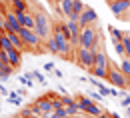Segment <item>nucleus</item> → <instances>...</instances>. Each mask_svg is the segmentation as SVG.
<instances>
[{
  "label": "nucleus",
  "instance_id": "nucleus-1",
  "mask_svg": "<svg viewBox=\"0 0 130 118\" xmlns=\"http://www.w3.org/2000/svg\"><path fill=\"white\" fill-rule=\"evenodd\" d=\"M102 44V36L94 26H84L80 32V46L82 48H92V50H98Z\"/></svg>",
  "mask_w": 130,
  "mask_h": 118
},
{
  "label": "nucleus",
  "instance_id": "nucleus-2",
  "mask_svg": "<svg viewBox=\"0 0 130 118\" xmlns=\"http://www.w3.org/2000/svg\"><path fill=\"white\" fill-rule=\"evenodd\" d=\"M34 20H36V26H34V32L38 34L42 40H46L52 36V30H54V26H52V22H50V18L46 12H42V10H34Z\"/></svg>",
  "mask_w": 130,
  "mask_h": 118
},
{
  "label": "nucleus",
  "instance_id": "nucleus-3",
  "mask_svg": "<svg viewBox=\"0 0 130 118\" xmlns=\"http://www.w3.org/2000/svg\"><path fill=\"white\" fill-rule=\"evenodd\" d=\"M76 102H78V106H80L82 112L88 114V116H92V118H98L102 112H104L100 106H96V100H92L90 96H78Z\"/></svg>",
  "mask_w": 130,
  "mask_h": 118
},
{
  "label": "nucleus",
  "instance_id": "nucleus-4",
  "mask_svg": "<svg viewBox=\"0 0 130 118\" xmlns=\"http://www.w3.org/2000/svg\"><path fill=\"white\" fill-rule=\"evenodd\" d=\"M108 82L112 86H116V88H126V86H128V76L120 70V66H110Z\"/></svg>",
  "mask_w": 130,
  "mask_h": 118
},
{
  "label": "nucleus",
  "instance_id": "nucleus-5",
  "mask_svg": "<svg viewBox=\"0 0 130 118\" xmlns=\"http://www.w3.org/2000/svg\"><path fill=\"white\" fill-rule=\"evenodd\" d=\"M20 38H22V40H24V44H26V48H38V46H40V44H42V38H40V36H38V34L34 32L32 28H24V26H22V28H20Z\"/></svg>",
  "mask_w": 130,
  "mask_h": 118
},
{
  "label": "nucleus",
  "instance_id": "nucleus-6",
  "mask_svg": "<svg viewBox=\"0 0 130 118\" xmlns=\"http://www.w3.org/2000/svg\"><path fill=\"white\" fill-rule=\"evenodd\" d=\"M76 62H78V64H80L82 68H88V70H90V68L94 66V50H92V48H78V50H76Z\"/></svg>",
  "mask_w": 130,
  "mask_h": 118
},
{
  "label": "nucleus",
  "instance_id": "nucleus-7",
  "mask_svg": "<svg viewBox=\"0 0 130 118\" xmlns=\"http://www.w3.org/2000/svg\"><path fill=\"white\" fill-rule=\"evenodd\" d=\"M130 8V0H116V2H110V12H112L116 18H124L126 12Z\"/></svg>",
  "mask_w": 130,
  "mask_h": 118
},
{
  "label": "nucleus",
  "instance_id": "nucleus-8",
  "mask_svg": "<svg viewBox=\"0 0 130 118\" xmlns=\"http://www.w3.org/2000/svg\"><path fill=\"white\" fill-rule=\"evenodd\" d=\"M4 22H6V32H8V30L20 32V28H22V24L18 22V16H16L14 10H6V12H4Z\"/></svg>",
  "mask_w": 130,
  "mask_h": 118
},
{
  "label": "nucleus",
  "instance_id": "nucleus-9",
  "mask_svg": "<svg viewBox=\"0 0 130 118\" xmlns=\"http://www.w3.org/2000/svg\"><path fill=\"white\" fill-rule=\"evenodd\" d=\"M96 20H98V14L94 12V8H90V6H86L84 12L80 14V18H78V22H80L82 28H84V26H94Z\"/></svg>",
  "mask_w": 130,
  "mask_h": 118
},
{
  "label": "nucleus",
  "instance_id": "nucleus-10",
  "mask_svg": "<svg viewBox=\"0 0 130 118\" xmlns=\"http://www.w3.org/2000/svg\"><path fill=\"white\" fill-rule=\"evenodd\" d=\"M34 104L40 108V112H42V116L48 118L52 112H54V106H52V100H48L46 96H40V98H36L34 100Z\"/></svg>",
  "mask_w": 130,
  "mask_h": 118
},
{
  "label": "nucleus",
  "instance_id": "nucleus-11",
  "mask_svg": "<svg viewBox=\"0 0 130 118\" xmlns=\"http://www.w3.org/2000/svg\"><path fill=\"white\" fill-rule=\"evenodd\" d=\"M6 56H8V62L14 68H20V64H22V50L10 48V50H6Z\"/></svg>",
  "mask_w": 130,
  "mask_h": 118
},
{
  "label": "nucleus",
  "instance_id": "nucleus-12",
  "mask_svg": "<svg viewBox=\"0 0 130 118\" xmlns=\"http://www.w3.org/2000/svg\"><path fill=\"white\" fill-rule=\"evenodd\" d=\"M6 34H8V38H10V42H12V46H14V48H18V50H24V48H26L24 40L20 38V34H18V32H12V30H8Z\"/></svg>",
  "mask_w": 130,
  "mask_h": 118
},
{
  "label": "nucleus",
  "instance_id": "nucleus-13",
  "mask_svg": "<svg viewBox=\"0 0 130 118\" xmlns=\"http://www.w3.org/2000/svg\"><path fill=\"white\" fill-rule=\"evenodd\" d=\"M90 72L98 76L100 80H108V72H110V66H92L90 68Z\"/></svg>",
  "mask_w": 130,
  "mask_h": 118
},
{
  "label": "nucleus",
  "instance_id": "nucleus-14",
  "mask_svg": "<svg viewBox=\"0 0 130 118\" xmlns=\"http://www.w3.org/2000/svg\"><path fill=\"white\" fill-rule=\"evenodd\" d=\"M94 66H110L108 56L102 50H94Z\"/></svg>",
  "mask_w": 130,
  "mask_h": 118
},
{
  "label": "nucleus",
  "instance_id": "nucleus-15",
  "mask_svg": "<svg viewBox=\"0 0 130 118\" xmlns=\"http://www.w3.org/2000/svg\"><path fill=\"white\" fill-rule=\"evenodd\" d=\"M58 6H60V12H62V16H70L72 14V6H74V0H62V2H56Z\"/></svg>",
  "mask_w": 130,
  "mask_h": 118
},
{
  "label": "nucleus",
  "instance_id": "nucleus-16",
  "mask_svg": "<svg viewBox=\"0 0 130 118\" xmlns=\"http://www.w3.org/2000/svg\"><path fill=\"white\" fill-rule=\"evenodd\" d=\"M84 8H86V6L82 4V0H74V6H72V14H70L68 18H72V20H78V18H80V14L84 12Z\"/></svg>",
  "mask_w": 130,
  "mask_h": 118
},
{
  "label": "nucleus",
  "instance_id": "nucleus-17",
  "mask_svg": "<svg viewBox=\"0 0 130 118\" xmlns=\"http://www.w3.org/2000/svg\"><path fill=\"white\" fill-rule=\"evenodd\" d=\"M44 48H46V52H50V54H58V42H56V38L54 36H50V38H46L44 40Z\"/></svg>",
  "mask_w": 130,
  "mask_h": 118
},
{
  "label": "nucleus",
  "instance_id": "nucleus-18",
  "mask_svg": "<svg viewBox=\"0 0 130 118\" xmlns=\"http://www.w3.org/2000/svg\"><path fill=\"white\" fill-rule=\"evenodd\" d=\"M12 10L14 12H28L30 8H28V0H16V2H12Z\"/></svg>",
  "mask_w": 130,
  "mask_h": 118
},
{
  "label": "nucleus",
  "instance_id": "nucleus-19",
  "mask_svg": "<svg viewBox=\"0 0 130 118\" xmlns=\"http://www.w3.org/2000/svg\"><path fill=\"white\" fill-rule=\"evenodd\" d=\"M0 48H2V50H10V48H14L6 32H0Z\"/></svg>",
  "mask_w": 130,
  "mask_h": 118
},
{
  "label": "nucleus",
  "instance_id": "nucleus-20",
  "mask_svg": "<svg viewBox=\"0 0 130 118\" xmlns=\"http://www.w3.org/2000/svg\"><path fill=\"white\" fill-rule=\"evenodd\" d=\"M26 76H28L30 80H38V82H40L42 86L46 84V78H44V76H42V72H38V70H32V72H28Z\"/></svg>",
  "mask_w": 130,
  "mask_h": 118
},
{
  "label": "nucleus",
  "instance_id": "nucleus-21",
  "mask_svg": "<svg viewBox=\"0 0 130 118\" xmlns=\"http://www.w3.org/2000/svg\"><path fill=\"white\" fill-rule=\"evenodd\" d=\"M122 44H124V56L130 58V34L128 32H124V36H122Z\"/></svg>",
  "mask_w": 130,
  "mask_h": 118
},
{
  "label": "nucleus",
  "instance_id": "nucleus-22",
  "mask_svg": "<svg viewBox=\"0 0 130 118\" xmlns=\"http://www.w3.org/2000/svg\"><path fill=\"white\" fill-rule=\"evenodd\" d=\"M112 46H114V50H116V54L120 58H124V44H122V40H114Z\"/></svg>",
  "mask_w": 130,
  "mask_h": 118
},
{
  "label": "nucleus",
  "instance_id": "nucleus-23",
  "mask_svg": "<svg viewBox=\"0 0 130 118\" xmlns=\"http://www.w3.org/2000/svg\"><path fill=\"white\" fill-rule=\"evenodd\" d=\"M120 70L130 78V58H126V56L122 58V62H120Z\"/></svg>",
  "mask_w": 130,
  "mask_h": 118
},
{
  "label": "nucleus",
  "instance_id": "nucleus-24",
  "mask_svg": "<svg viewBox=\"0 0 130 118\" xmlns=\"http://www.w3.org/2000/svg\"><path fill=\"white\" fill-rule=\"evenodd\" d=\"M108 30H110L112 40H122V36H124V32H122V30H118V28H114V26H110Z\"/></svg>",
  "mask_w": 130,
  "mask_h": 118
},
{
  "label": "nucleus",
  "instance_id": "nucleus-25",
  "mask_svg": "<svg viewBox=\"0 0 130 118\" xmlns=\"http://www.w3.org/2000/svg\"><path fill=\"white\" fill-rule=\"evenodd\" d=\"M20 118H36V116H34L32 108H30V106H26V108H24V110L20 112Z\"/></svg>",
  "mask_w": 130,
  "mask_h": 118
},
{
  "label": "nucleus",
  "instance_id": "nucleus-26",
  "mask_svg": "<svg viewBox=\"0 0 130 118\" xmlns=\"http://www.w3.org/2000/svg\"><path fill=\"white\" fill-rule=\"evenodd\" d=\"M18 80H20V84L28 86V88H32V86H34V80H30L28 76H18Z\"/></svg>",
  "mask_w": 130,
  "mask_h": 118
},
{
  "label": "nucleus",
  "instance_id": "nucleus-27",
  "mask_svg": "<svg viewBox=\"0 0 130 118\" xmlns=\"http://www.w3.org/2000/svg\"><path fill=\"white\" fill-rule=\"evenodd\" d=\"M10 76H12V74H10V72H6V70H4V68L0 66V80H4V82H6V80H8V78H10Z\"/></svg>",
  "mask_w": 130,
  "mask_h": 118
},
{
  "label": "nucleus",
  "instance_id": "nucleus-28",
  "mask_svg": "<svg viewBox=\"0 0 130 118\" xmlns=\"http://www.w3.org/2000/svg\"><path fill=\"white\" fill-rule=\"evenodd\" d=\"M0 64H10L8 56H6V50H2V48H0Z\"/></svg>",
  "mask_w": 130,
  "mask_h": 118
},
{
  "label": "nucleus",
  "instance_id": "nucleus-29",
  "mask_svg": "<svg viewBox=\"0 0 130 118\" xmlns=\"http://www.w3.org/2000/svg\"><path fill=\"white\" fill-rule=\"evenodd\" d=\"M62 102H64V106H70L72 102H76L72 96H66V94H62Z\"/></svg>",
  "mask_w": 130,
  "mask_h": 118
},
{
  "label": "nucleus",
  "instance_id": "nucleus-30",
  "mask_svg": "<svg viewBox=\"0 0 130 118\" xmlns=\"http://www.w3.org/2000/svg\"><path fill=\"white\" fill-rule=\"evenodd\" d=\"M120 102H122V106H124V108H126V106H130V96H128V94H124Z\"/></svg>",
  "mask_w": 130,
  "mask_h": 118
},
{
  "label": "nucleus",
  "instance_id": "nucleus-31",
  "mask_svg": "<svg viewBox=\"0 0 130 118\" xmlns=\"http://www.w3.org/2000/svg\"><path fill=\"white\" fill-rule=\"evenodd\" d=\"M0 94H2V96H8V94H10V90L2 84V82H0Z\"/></svg>",
  "mask_w": 130,
  "mask_h": 118
},
{
  "label": "nucleus",
  "instance_id": "nucleus-32",
  "mask_svg": "<svg viewBox=\"0 0 130 118\" xmlns=\"http://www.w3.org/2000/svg\"><path fill=\"white\" fill-rule=\"evenodd\" d=\"M54 62H46V64H44V70H46V72H54Z\"/></svg>",
  "mask_w": 130,
  "mask_h": 118
},
{
  "label": "nucleus",
  "instance_id": "nucleus-33",
  "mask_svg": "<svg viewBox=\"0 0 130 118\" xmlns=\"http://www.w3.org/2000/svg\"><path fill=\"white\" fill-rule=\"evenodd\" d=\"M90 98H92V100H100V102H102V98H104V96H102V94H98V92H92V94H90Z\"/></svg>",
  "mask_w": 130,
  "mask_h": 118
},
{
  "label": "nucleus",
  "instance_id": "nucleus-34",
  "mask_svg": "<svg viewBox=\"0 0 130 118\" xmlns=\"http://www.w3.org/2000/svg\"><path fill=\"white\" fill-rule=\"evenodd\" d=\"M54 76H56V78H64V72L58 70V68H54Z\"/></svg>",
  "mask_w": 130,
  "mask_h": 118
},
{
  "label": "nucleus",
  "instance_id": "nucleus-35",
  "mask_svg": "<svg viewBox=\"0 0 130 118\" xmlns=\"http://www.w3.org/2000/svg\"><path fill=\"white\" fill-rule=\"evenodd\" d=\"M8 100L12 102V104H14V106H20V102H22V98H20V96H18V98H8Z\"/></svg>",
  "mask_w": 130,
  "mask_h": 118
},
{
  "label": "nucleus",
  "instance_id": "nucleus-36",
  "mask_svg": "<svg viewBox=\"0 0 130 118\" xmlns=\"http://www.w3.org/2000/svg\"><path fill=\"white\" fill-rule=\"evenodd\" d=\"M46 98H48V100H54V98H56V94H54V92H48V94H46Z\"/></svg>",
  "mask_w": 130,
  "mask_h": 118
},
{
  "label": "nucleus",
  "instance_id": "nucleus-37",
  "mask_svg": "<svg viewBox=\"0 0 130 118\" xmlns=\"http://www.w3.org/2000/svg\"><path fill=\"white\" fill-rule=\"evenodd\" d=\"M98 118H112V116H110V112H102V114H100Z\"/></svg>",
  "mask_w": 130,
  "mask_h": 118
},
{
  "label": "nucleus",
  "instance_id": "nucleus-38",
  "mask_svg": "<svg viewBox=\"0 0 130 118\" xmlns=\"http://www.w3.org/2000/svg\"><path fill=\"white\" fill-rule=\"evenodd\" d=\"M110 116H112V118H120V114H116V112H110Z\"/></svg>",
  "mask_w": 130,
  "mask_h": 118
},
{
  "label": "nucleus",
  "instance_id": "nucleus-39",
  "mask_svg": "<svg viewBox=\"0 0 130 118\" xmlns=\"http://www.w3.org/2000/svg\"><path fill=\"white\" fill-rule=\"evenodd\" d=\"M124 18H126V20H130V8H128V12H126V16H124Z\"/></svg>",
  "mask_w": 130,
  "mask_h": 118
},
{
  "label": "nucleus",
  "instance_id": "nucleus-40",
  "mask_svg": "<svg viewBox=\"0 0 130 118\" xmlns=\"http://www.w3.org/2000/svg\"><path fill=\"white\" fill-rule=\"evenodd\" d=\"M126 114H128V116H130V106H126Z\"/></svg>",
  "mask_w": 130,
  "mask_h": 118
},
{
  "label": "nucleus",
  "instance_id": "nucleus-41",
  "mask_svg": "<svg viewBox=\"0 0 130 118\" xmlns=\"http://www.w3.org/2000/svg\"><path fill=\"white\" fill-rule=\"evenodd\" d=\"M8 2H10V4H12V2H16V0H8Z\"/></svg>",
  "mask_w": 130,
  "mask_h": 118
},
{
  "label": "nucleus",
  "instance_id": "nucleus-42",
  "mask_svg": "<svg viewBox=\"0 0 130 118\" xmlns=\"http://www.w3.org/2000/svg\"><path fill=\"white\" fill-rule=\"evenodd\" d=\"M48 2H50V4H52V2H56V0H48Z\"/></svg>",
  "mask_w": 130,
  "mask_h": 118
},
{
  "label": "nucleus",
  "instance_id": "nucleus-43",
  "mask_svg": "<svg viewBox=\"0 0 130 118\" xmlns=\"http://www.w3.org/2000/svg\"><path fill=\"white\" fill-rule=\"evenodd\" d=\"M28 2H36V0H28Z\"/></svg>",
  "mask_w": 130,
  "mask_h": 118
},
{
  "label": "nucleus",
  "instance_id": "nucleus-44",
  "mask_svg": "<svg viewBox=\"0 0 130 118\" xmlns=\"http://www.w3.org/2000/svg\"><path fill=\"white\" fill-rule=\"evenodd\" d=\"M56 2H62V0H56Z\"/></svg>",
  "mask_w": 130,
  "mask_h": 118
},
{
  "label": "nucleus",
  "instance_id": "nucleus-45",
  "mask_svg": "<svg viewBox=\"0 0 130 118\" xmlns=\"http://www.w3.org/2000/svg\"><path fill=\"white\" fill-rule=\"evenodd\" d=\"M0 118H6V116H0Z\"/></svg>",
  "mask_w": 130,
  "mask_h": 118
},
{
  "label": "nucleus",
  "instance_id": "nucleus-46",
  "mask_svg": "<svg viewBox=\"0 0 130 118\" xmlns=\"http://www.w3.org/2000/svg\"><path fill=\"white\" fill-rule=\"evenodd\" d=\"M76 118H82V116H76Z\"/></svg>",
  "mask_w": 130,
  "mask_h": 118
},
{
  "label": "nucleus",
  "instance_id": "nucleus-47",
  "mask_svg": "<svg viewBox=\"0 0 130 118\" xmlns=\"http://www.w3.org/2000/svg\"><path fill=\"white\" fill-rule=\"evenodd\" d=\"M0 108H2V106H0Z\"/></svg>",
  "mask_w": 130,
  "mask_h": 118
}]
</instances>
